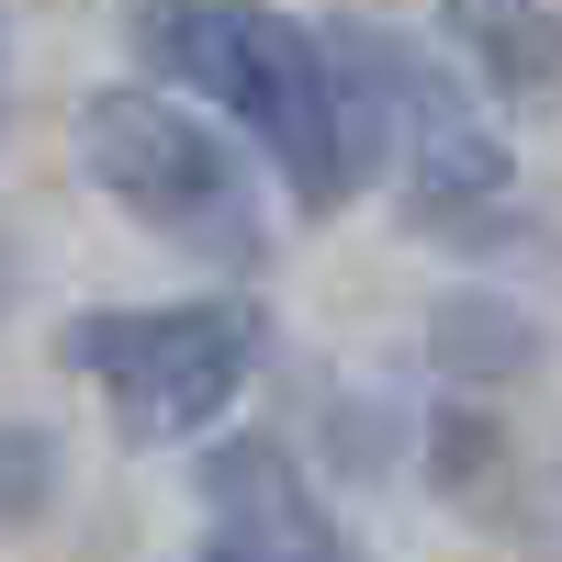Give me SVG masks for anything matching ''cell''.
Wrapping results in <instances>:
<instances>
[{
  "label": "cell",
  "instance_id": "cell-7",
  "mask_svg": "<svg viewBox=\"0 0 562 562\" xmlns=\"http://www.w3.org/2000/svg\"><path fill=\"white\" fill-rule=\"evenodd\" d=\"M428 338H439V371L450 383H518V371L540 360V326L518 304H495V293H450L428 315Z\"/></svg>",
  "mask_w": 562,
  "mask_h": 562
},
{
  "label": "cell",
  "instance_id": "cell-4",
  "mask_svg": "<svg viewBox=\"0 0 562 562\" xmlns=\"http://www.w3.org/2000/svg\"><path fill=\"white\" fill-rule=\"evenodd\" d=\"M326 57H338V102H349V147L394 169V192L450 225L506 192V135L461 102V79L428 57V45H405L383 23H338L326 34Z\"/></svg>",
  "mask_w": 562,
  "mask_h": 562
},
{
  "label": "cell",
  "instance_id": "cell-1",
  "mask_svg": "<svg viewBox=\"0 0 562 562\" xmlns=\"http://www.w3.org/2000/svg\"><path fill=\"white\" fill-rule=\"evenodd\" d=\"M135 45H147L158 79H180L192 102H214L237 124L304 214L349 203L360 147H349V102H338L326 34L259 12V0H147V12H135Z\"/></svg>",
  "mask_w": 562,
  "mask_h": 562
},
{
  "label": "cell",
  "instance_id": "cell-6",
  "mask_svg": "<svg viewBox=\"0 0 562 562\" xmlns=\"http://www.w3.org/2000/svg\"><path fill=\"white\" fill-rule=\"evenodd\" d=\"M439 23H450L461 68H473L495 102L562 113V12L551 0H439Z\"/></svg>",
  "mask_w": 562,
  "mask_h": 562
},
{
  "label": "cell",
  "instance_id": "cell-8",
  "mask_svg": "<svg viewBox=\"0 0 562 562\" xmlns=\"http://www.w3.org/2000/svg\"><path fill=\"white\" fill-rule=\"evenodd\" d=\"M57 506V439L45 428H0V529H23Z\"/></svg>",
  "mask_w": 562,
  "mask_h": 562
},
{
  "label": "cell",
  "instance_id": "cell-2",
  "mask_svg": "<svg viewBox=\"0 0 562 562\" xmlns=\"http://www.w3.org/2000/svg\"><path fill=\"white\" fill-rule=\"evenodd\" d=\"M57 360L79 383H102L113 428L135 450L203 439L225 405L248 394V371L270 360V315L248 293H192V304H102L57 326Z\"/></svg>",
  "mask_w": 562,
  "mask_h": 562
},
{
  "label": "cell",
  "instance_id": "cell-3",
  "mask_svg": "<svg viewBox=\"0 0 562 562\" xmlns=\"http://www.w3.org/2000/svg\"><path fill=\"white\" fill-rule=\"evenodd\" d=\"M79 169L147 237L192 248V259H225V270L259 259V192H248L237 147L192 102H169V90H90L79 102Z\"/></svg>",
  "mask_w": 562,
  "mask_h": 562
},
{
  "label": "cell",
  "instance_id": "cell-5",
  "mask_svg": "<svg viewBox=\"0 0 562 562\" xmlns=\"http://www.w3.org/2000/svg\"><path fill=\"white\" fill-rule=\"evenodd\" d=\"M203 562H360L281 439L203 450Z\"/></svg>",
  "mask_w": 562,
  "mask_h": 562
},
{
  "label": "cell",
  "instance_id": "cell-9",
  "mask_svg": "<svg viewBox=\"0 0 562 562\" xmlns=\"http://www.w3.org/2000/svg\"><path fill=\"white\" fill-rule=\"evenodd\" d=\"M0 304H12V248H0Z\"/></svg>",
  "mask_w": 562,
  "mask_h": 562
}]
</instances>
